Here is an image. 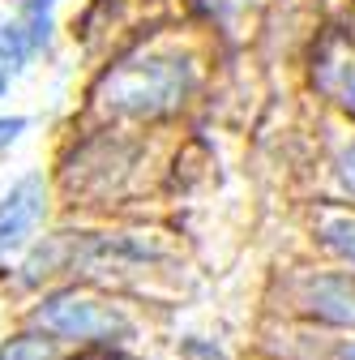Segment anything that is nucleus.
<instances>
[{"label":"nucleus","instance_id":"f257e3e1","mask_svg":"<svg viewBox=\"0 0 355 360\" xmlns=\"http://www.w3.org/2000/svg\"><path fill=\"white\" fill-rule=\"evenodd\" d=\"M232 73L236 56L223 34L193 9L171 13L86 69L81 90L48 142H73L86 133L206 129Z\"/></svg>","mask_w":355,"mask_h":360},{"label":"nucleus","instance_id":"f03ea898","mask_svg":"<svg viewBox=\"0 0 355 360\" xmlns=\"http://www.w3.org/2000/svg\"><path fill=\"white\" fill-rule=\"evenodd\" d=\"M43 167L56 185V219H133L171 214L214 176L218 155L206 129L86 133L48 142Z\"/></svg>","mask_w":355,"mask_h":360},{"label":"nucleus","instance_id":"7ed1b4c3","mask_svg":"<svg viewBox=\"0 0 355 360\" xmlns=\"http://www.w3.org/2000/svg\"><path fill=\"white\" fill-rule=\"evenodd\" d=\"M248 163L283 206L321 202L355 210V120L291 82L265 99V116L253 124Z\"/></svg>","mask_w":355,"mask_h":360},{"label":"nucleus","instance_id":"20e7f679","mask_svg":"<svg viewBox=\"0 0 355 360\" xmlns=\"http://www.w3.org/2000/svg\"><path fill=\"white\" fill-rule=\"evenodd\" d=\"M26 326L48 330L69 352H124L128 339H138V313L112 288L56 283L30 296Z\"/></svg>","mask_w":355,"mask_h":360},{"label":"nucleus","instance_id":"39448f33","mask_svg":"<svg viewBox=\"0 0 355 360\" xmlns=\"http://www.w3.org/2000/svg\"><path fill=\"white\" fill-rule=\"evenodd\" d=\"M279 296L287 313L317 330H355V275L334 262L304 257L283 270Z\"/></svg>","mask_w":355,"mask_h":360},{"label":"nucleus","instance_id":"423d86ee","mask_svg":"<svg viewBox=\"0 0 355 360\" xmlns=\"http://www.w3.org/2000/svg\"><path fill=\"white\" fill-rule=\"evenodd\" d=\"M56 223V185L48 167H26L0 193V279Z\"/></svg>","mask_w":355,"mask_h":360},{"label":"nucleus","instance_id":"0eeeda50","mask_svg":"<svg viewBox=\"0 0 355 360\" xmlns=\"http://www.w3.org/2000/svg\"><path fill=\"white\" fill-rule=\"evenodd\" d=\"M287 82L308 90L317 103L334 108L338 116L355 120V39L342 26H326L308 43V52L300 56V65Z\"/></svg>","mask_w":355,"mask_h":360},{"label":"nucleus","instance_id":"6e6552de","mask_svg":"<svg viewBox=\"0 0 355 360\" xmlns=\"http://www.w3.org/2000/svg\"><path fill=\"white\" fill-rule=\"evenodd\" d=\"M291 232L300 236L304 253L317 262H334L355 275V210L347 206H321V202H295L283 206Z\"/></svg>","mask_w":355,"mask_h":360},{"label":"nucleus","instance_id":"1a4fd4ad","mask_svg":"<svg viewBox=\"0 0 355 360\" xmlns=\"http://www.w3.org/2000/svg\"><path fill=\"white\" fill-rule=\"evenodd\" d=\"M52 39H56V22L22 18V13H13L5 0H0V73L5 77H18L39 56H48Z\"/></svg>","mask_w":355,"mask_h":360},{"label":"nucleus","instance_id":"9d476101","mask_svg":"<svg viewBox=\"0 0 355 360\" xmlns=\"http://www.w3.org/2000/svg\"><path fill=\"white\" fill-rule=\"evenodd\" d=\"M73 356L77 352H69L65 343H56L39 326H22V330L5 335V343H0V360H73Z\"/></svg>","mask_w":355,"mask_h":360},{"label":"nucleus","instance_id":"9b49d317","mask_svg":"<svg viewBox=\"0 0 355 360\" xmlns=\"http://www.w3.org/2000/svg\"><path fill=\"white\" fill-rule=\"evenodd\" d=\"M30 116L26 112H0V159H5L22 138H26V133H30Z\"/></svg>","mask_w":355,"mask_h":360},{"label":"nucleus","instance_id":"f8f14e48","mask_svg":"<svg viewBox=\"0 0 355 360\" xmlns=\"http://www.w3.org/2000/svg\"><path fill=\"white\" fill-rule=\"evenodd\" d=\"M317 335L326 339V360H355V330H317Z\"/></svg>","mask_w":355,"mask_h":360},{"label":"nucleus","instance_id":"ddd939ff","mask_svg":"<svg viewBox=\"0 0 355 360\" xmlns=\"http://www.w3.org/2000/svg\"><path fill=\"white\" fill-rule=\"evenodd\" d=\"M317 5H321V13H326V22H330V26H338L342 18H351V13H355V0H317Z\"/></svg>","mask_w":355,"mask_h":360},{"label":"nucleus","instance_id":"4468645a","mask_svg":"<svg viewBox=\"0 0 355 360\" xmlns=\"http://www.w3.org/2000/svg\"><path fill=\"white\" fill-rule=\"evenodd\" d=\"M9 86H13V77H5V73H0V99H9Z\"/></svg>","mask_w":355,"mask_h":360},{"label":"nucleus","instance_id":"2eb2a0df","mask_svg":"<svg viewBox=\"0 0 355 360\" xmlns=\"http://www.w3.org/2000/svg\"><path fill=\"white\" fill-rule=\"evenodd\" d=\"M338 26H342V30H347V34H351V39H355V13H351V18H342V22H338Z\"/></svg>","mask_w":355,"mask_h":360}]
</instances>
